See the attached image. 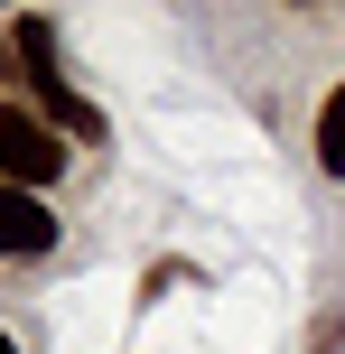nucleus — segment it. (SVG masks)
<instances>
[{"label":"nucleus","mask_w":345,"mask_h":354,"mask_svg":"<svg viewBox=\"0 0 345 354\" xmlns=\"http://www.w3.org/2000/svg\"><path fill=\"white\" fill-rule=\"evenodd\" d=\"M0 354H19V345H10V336H0Z\"/></svg>","instance_id":"nucleus-5"},{"label":"nucleus","mask_w":345,"mask_h":354,"mask_svg":"<svg viewBox=\"0 0 345 354\" xmlns=\"http://www.w3.org/2000/svg\"><path fill=\"white\" fill-rule=\"evenodd\" d=\"M56 168H66V149H56V131L37 122L28 103H0V187L37 196V187H56Z\"/></svg>","instance_id":"nucleus-1"},{"label":"nucleus","mask_w":345,"mask_h":354,"mask_svg":"<svg viewBox=\"0 0 345 354\" xmlns=\"http://www.w3.org/2000/svg\"><path fill=\"white\" fill-rule=\"evenodd\" d=\"M0 252H10V261L56 252V214L37 205V196H19V187H0Z\"/></svg>","instance_id":"nucleus-2"},{"label":"nucleus","mask_w":345,"mask_h":354,"mask_svg":"<svg viewBox=\"0 0 345 354\" xmlns=\"http://www.w3.org/2000/svg\"><path fill=\"white\" fill-rule=\"evenodd\" d=\"M37 122H47V131H75V140H103V112H93L75 84H47V93H37Z\"/></svg>","instance_id":"nucleus-3"},{"label":"nucleus","mask_w":345,"mask_h":354,"mask_svg":"<svg viewBox=\"0 0 345 354\" xmlns=\"http://www.w3.org/2000/svg\"><path fill=\"white\" fill-rule=\"evenodd\" d=\"M317 168H327V177H345V84L317 103Z\"/></svg>","instance_id":"nucleus-4"}]
</instances>
